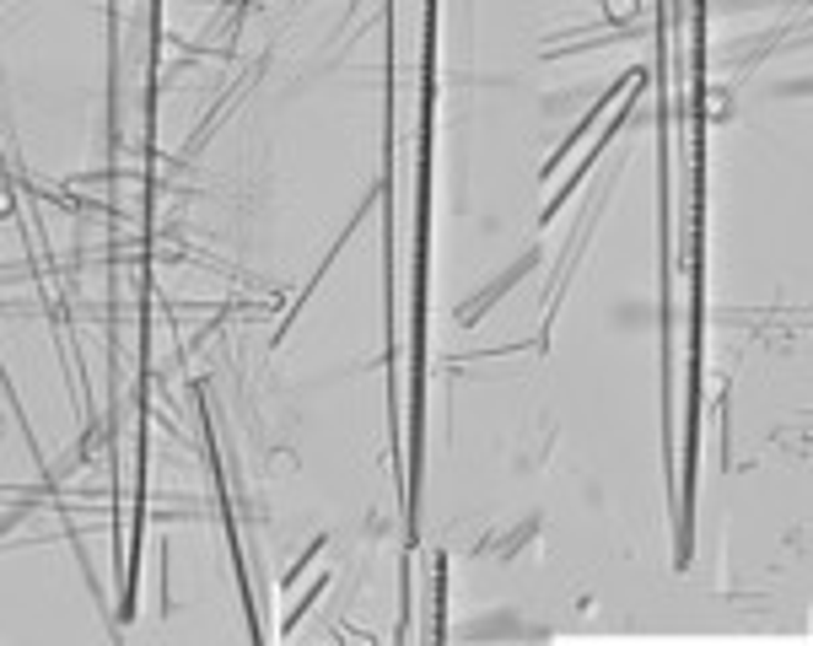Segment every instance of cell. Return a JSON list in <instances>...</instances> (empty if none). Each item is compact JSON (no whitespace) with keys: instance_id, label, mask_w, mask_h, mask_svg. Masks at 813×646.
Returning a JSON list of instances; mask_svg holds the SVG:
<instances>
[{"instance_id":"6da1fadb","label":"cell","mask_w":813,"mask_h":646,"mask_svg":"<svg viewBox=\"0 0 813 646\" xmlns=\"http://www.w3.org/2000/svg\"><path fill=\"white\" fill-rule=\"evenodd\" d=\"M533 264H539V248H533V254H522V258H512V270H507V275H496L490 286H480L474 296H469V307H458V323H474V319H480V313L490 307V302H501L507 291L518 286V281L528 275V270H533Z\"/></svg>"},{"instance_id":"7a4b0ae2","label":"cell","mask_w":813,"mask_h":646,"mask_svg":"<svg viewBox=\"0 0 813 646\" xmlns=\"http://www.w3.org/2000/svg\"><path fill=\"white\" fill-rule=\"evenodd\" d=\"M533 534H539V517H522V522H518V528H512V534H507V539H501V545H496V539H490V545L501 549V560L512 566V560H518V555H522V545H528Z\"/></svg>"},{"instance_id":"3957f363","label":"cell","mask_w":813,"mask_h":646,"mask_svg":"<svg viewBox=\"0 0 813 646\" xmlns=\"http://www.w3.org/2000/svg\"><path fill=\"white\" fill-rule=\"evenodd\" d=\"M716 11H738V6H776V0H712Z\"/></svg>"}]
</instances>
